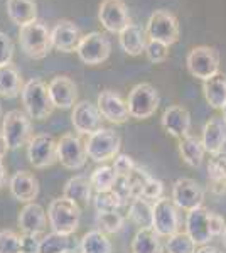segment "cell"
Wrapping results in <instances>:
<instances>
[{
	"instance_id": "1",
	"label": "cell",
	"mask_w": 226,
	"mask_h": 253,
	"mask_svg": "<svg viewBox=\"0 0 226 253\" xmlns=\"http://www.w3.org/2000/svg\"><path fill=\"white\" fill-rule=\"evenodd\" d=\"M20 100L29 118H34V120H46L54 110L47 84L41 78H32L24 83Z\"/></svg>"
},
{
	"instance_id": "2",
	"label": "cell",
	"mask_w": 226,
	"mask_h": 253,
	"mask_svg": "<svg viewBox=\"0 0 226 253\" xmlns=\"http://www.w3.org/2000/svg\"><path fill=\"white\" fill-rule=\"evenodd\" d=\"M19 42L31 59H44L52 49L51 29L43 20H34L19 27Z\"/></svg>"
},
{
	"instance_id": "3",
	"label": "cell",
	"mask_w": 226,
	"mask_h": 253,
	"mask_svg": "<svg viewBox=\"0 0 226 253\" xmlns=\"http://www.w3.org/2000/svg\"><path fill=\"white\" fill-rule=\"evenodd\" d=\"M47 219L52 231L71 236L80 228L81 206H78L71 199L61 196V198H56L49 203Z\"/></svg>"
},
{
	"instance_id": "4",
	"label": "cell",
	"mask_w": 226,
	"mask_h": 253,
	"mask_svg": "<svg viewBox=\"0 0 226 253\" xmlns=\"http://www.w3.org/2000/svg\"><path fill=\"white\" fill-rule=\"evenodd\" d=\"M2 132L9 150H17L20 147L27 145L32 138V124L27 113L20 110H10L2 118Z\"/></svg>"
},
{
	"instance_id": "5",
	"label": "cell",
	"mask_w": 226,
	"mask_h": 253,
	"mask_svg": "<svg viewBox=\"0 0 226 253\" xmlns=\"http://www.w3.org/2000/svg\"><path fill=\"white\" fill-rule=\"evenodd\" d=\"M122 138L112 128H100L98 132L91 133L86 140V152L93 162H106L113 161L120 152Z\"/></svg>"
},
{
	"instance_id": "6",
	"label": "cell",
	"mask_w": 226,
	"mask_h": 253,
	"mask_svg": "<svg viewBox=\"0 0 226 253\" xmlns=\"http://www.w3.org/2000/svg\"><path fill=\"white\" fill-rule=\"evenodd\" d=\"M160 103L159 91L149 83H138L130 89L127 98L130 117L137 120H147L157 112Z\"/></svg>"
},
{
	"instance_id": "7",
	"label": "cell",
	"mask_w": 226,
	"mask_h": 253,
	"mask_svg": "<svg viewBox=\"0 0 226 253\" xmlns=\"http://www.w3.org/2000/svg\"><path fill=\"white\" fill-rule=\"evenodd\" d=\"M186 64L194 78L206 81L220 73V52L209 46H196L189 51Z\"/></svg>"
},
{
	"instance_id": "8",
	"label": "cell",
	"mask_w": 226,
	"mask_h": 253,
	"mask_svg": "<svg viewBox=\"0 0 226 253\" xmlns=\"http://www.w3.org/2000/svg\"><path fill=\"white\" fill-rule=\"evenodd\" d=\"M145 32L150 41H159L167 46H172L179 41V22L172 12L159 9L152 12L147 20Z\"/></svg>"
},
{
	"instance_id": "9",
	"label": "cell",
	"mask_w": 226,
	"mask_h": 253,
	"mask_svg": "<svg viewBox=\"0 0 226 253\" xmlns=\"http://www.w3.org/2000/svg\"><path fill=\"white\" fill-rule=\"evenodd\" d=\"M112 52V42L101 32H88L80 41V46L76 49V54L81 63L86 66H98L110 58Z\"/></svg>"
},
{
	"instance_id": "10",
	"label": "cell",
	"mask_w": 226,
	"mask_h": 253,
	"mask_svg": "<svg viewBox=\"0 0 226 253\" xmlns=\"http://www.w3.org/2000/svg\"><path fill=\"white\" fill-rule=\"evenodd\" d=\"M57 161L64 169H83L88 161V152H86V142L81 140V135L64 133L57 140Z\"/></svg>"
},
{
	"instance_id": "11",
	"label": "cell",
	"mask_w": 226,
	"mask_h": 253,
	"mask_svg": "<svg viewBox=\"0 0 226 253\" xmlns=\"http://www.w3.org/2000/svg\"><path fill=\"white\" fill-rule=\"evenodd\" d=\"M29 164L34 169H47L57 162V142L52 135L38 133L27 144Z\"/></svg>"
},
{
	"instance_id": "12",
	"label": "cell",
	"mask_w": 226,
	"mask_h": 253,
	"mask_svg": "<svg viewBox=\"0 0 226 253\" xmlns=\"http://www.w3.org/2000/svg\"><path fill=\"white\" fill-rule=\"evenodd\" d=\"M179 208L172 201V198H160L154 203V219L152 230L159 236H167L178 233L181 226Z\"/></svg>"
},
{
	"instance_id": "13",
	"label": "cell",
	"mask_w": 226,
	"mask_h": 253,
	"mask_svg": "<svg viewBox=\"0 0 226 253\" xmlns=\"http://www.w3.org/2000/svg\"><path fill=\"white\" fill-rule=\"evenodd\" d=\"M98 20L105 31L120 34L127 26L132 24L129 7L123 0H101L98 9Z\"/></svg>"
},
{
	"instance_id": "14",
	"label": "cell",
	"mask_w": 226,
	"mask_h": 253,
	"mask_svg": "<svg viewBox=\"0 0 226 253\" xmlns=\"http://www.w3.org/2000/svg\"><path fill=\"white\" fill-rule=\"evenodd\" d=\"M71 124L75 126L78 135L90 137L91 133L103 128V126H101L103 117H101L96 105H93L91 101H88V100H83V101H78L75 107H73Z\"/></svg>"
},
{
	"instance_id": "15",
	"label": "cell",
	"mask_w": 226,
	"mask_h": 253,
	"mask_svg": "<svg viewBox=\"0 0 226 253\" xmlns=\"http://www.w3.org/2000/svg\"><path fill=\"white\" fill-rule=\"evenodd\" d=\"M172 201L179 210L191 211L196 208L203 206L204 201V191L194 179L191 177H181L172 186Z\"/></svg>"
},
{
	"instance_id": "16",
	"label": "cell",
	"mask_w": 226,
	"mask_h": 253,
	"mask_svg": "<svg viewBox=\"0 0 226 253\" xmlns=\"http://www.w3.org/2000/svg\"><path fill=\"white\" fill-rule=\"evenodd\" d=\"M96 107L100 110L101 117L108 120L110 124L122 125L130 118L129 107L127 101L123 100L122 95L113 89H103L96 98Z\"/></svg>"
},
{
	"instance_id": "17",
	"label": "cell",
	"mask_w": 226,
	"mask_h": 253,
	"mask_svg": "<svg viewBox=\"0 0 226 253\" xmlns=\"http://www.w3.org/2000/svg\"><path fill=\"white\" fill-rule=\"evenodd\" d=\"M81 32L80 27L71 20H59L54 24V27L51 29V39H52V49L59 52H76L78 46L81 41Z\"/></svg>"
},
{
	"instance_id": "18",
	"label": "cell",
	"mask_w": 226,
	"mask_h": 253,
	"mask_svg": "<svg viewBox=\"0 0 226 253\" xmlns=\"http://www.w3.org/2000/svg\"><path fill=\"white\" fill-rule=\"evenodd\" d=\"M49 95L54 103V108L69 110L76 105L78 100V86L69 76H56L47 84Z\"/></svg>"
},
{
	"instance_id": "19",
	"label": "cell",
	"mask_w": 226,
	"mask_h": 253,
	"mask_svg": "<svg viewBox=\"0 0 226 253\" xmlns=\"http://www.w3.org/2000/svg\"><path fill=\"white\" fill-rule=\"evenodd\" d=\"M209 216H211V211L204 206L187 211L186 233L194 240L196 245H201V247L208 245L209 240L213 238L211 228H209Z\"/></svg>"
},
{
	"instance_id": "20",
	"label": "cell",
	"mask_w": 226,
	"mask_h": 253,
	"mask_svg": "<svg viewBox=\"0 0 226 253\" xmlns=\"http://www.w3.org/2000/svg\"><path fill=\"white\" fill-rule=\"evenodd\" d=\"M164 130L174 138H182L189 135L191 130V113L187 108L181 107V105H172V107L166 108L160 118Z\"/></svg>"
},
{
	"instance_id": "21",
	"label": "cell",
	"mask_w": 226,
	"mask_h": 253,
	"mask_svg": "<svg viewBox=\"0 0 226 253\" xmlns=\"http://www.w3.org/2000/svg\"><path fill=\"white\" fill-rule=\"evenodd\" d=\"M10 194L17 199L19 203H34V199L39 194V181L34 174L27 170H17L9 181Z\"/></svg>"
},
{
	"instance_id": "22",
	"label": "cell",
	"mask_w": 226,
	"mask_h": 253,
	"mask_svg": "<svg viewBox=\"0 0 226 253\" xmlns=\"http://www.w3.org/2000/svg\"><path fill=\"white\" fill-rule=\"evenodd\" d=\"M47 213L38 203H27L19 213V228L22 233L43 235L47 228Z\"/></svg>"
},
{
	"instance_id": "23",
	"label": "cell",
	"mask_w": 226,
	"mask_h": 253,
	"mask_svg": "<svg viewBox=\"0 0 226 253\" xmlns=\"http://www.w3.org/2000/svg\"><path fill=\"white\" fill-rule=\"evenodd\" d=\"M206 152L211 156L221 154L226 145V120L223 117H211L203 126V137Z\"/></svg>"
},
{
	"instance_id": "24",
	"label": "cell",
	"mask_w": 226,
	"mask_h": 253,
	"mask_svg": "<svg viewBox=\"0 0 226 253\" xmlns=\"http://www.w3.org/2000/svg\"><path fill=\"white\" fill-rule=\"evenodd\" d=\"M118 42L120 47L129 56H140L145 52L147 42H149V36H147L145 29H142L137 24H130L118 34Z\"/></svg>"
},
{
	"instance_id": "25",
	"label": "cell",
	"mask_w": 226,
	"mask_h": 253,
	"mask_svg": "<svg viewBox=\"0 0 226 253\" xmlns=\"http://www.w3.org/2000/svg\"><path fill=\"white\" fill-rule=\"evenodd\" d=\"M63 196L71 201H75L78 206H88L90 201L93 199V186L88 175H75L64 184Z\"/></svg>"
},
{
	"instance_id": "26",
	"label": "cell",
	"mask_w": 226,
	"mask_h": 253,
	"mask_svg": "<svg viewBox=\"0 0 226 253\" xmlns=\"http://www.w3.org/2000/svg\"><path fill=\"white\" fill-rule=\"evenodd\" d=\"M7 15L19 27L38 20V3L36 0H7Z\"/></svg>"
},
{
	"instance_id": "27",
	"label": "cell",
	"mask_w": 226,
	"mask_h": 253,
	"mask_svg": "<svg viewBox=\"0 0 226 253\" xmlns=\"http://www.w3.org/2000/svg\"><path fill=\"white\" fill-rule=\"evenodd\" d=\"M203 93L209 107L223 110L226 105V75L218 73L213 78L203 81Z\"/></svg>"
},
{
	"instance_id": "28",
	"label": "cell",
	"mask_w": 226,
	"mask_h": 253,
	"mask_svg": "<svg viewBox=\"0 0 226 253\" xmlns=\"http://www.w3.org/2000/svg\"><path fill=\"white\" fill-rule=\"evenodd\" d=\"M179 154L187 166L199 167L201 164H203L206 149H204V144L199 137L191 135V133H189V135L179 138Z\"/></svg>"
},
{
	"instance_id": "29",
	"label": "cell",
	"mask_w": 226,
	"mask_h": 253,
	"mask_svg": "<svg viewBox=\"0 0 226 253\" xmlns=\"http://www.w3.org/2000/svg\"><path fill=\"white\" fill-rule=\"evenodd\" d=\"M24 81L19 69L14 64L0 68V96L15 98L22 93Z\"/></svg>"
},
{
	"instance_id": "30",
	"label": "cell",
	"mask_w": 226,
	"mask_h": 253,
	"mask_svg": "<svg viewBox=\"0 0 226 253\" xmlns=\"http://www.w3.org/2000/svg\"><path fill=\"white\" fill-rule=\"evenodd\" d=\"M208 181L211 184L213 193H226V154H216L209 159L208 164Z\"/></svg>"
},
{
	"instance_id": "31",
	"label": "cell",
	"mask_w": 226,
	"mask_h": 253,
	"mask_svg": "<svg viewBox=\"0 0 226 253\" xmlns=\"http://www.w3.org/2000/svg\"><path fill=\"white\" fill-rule=\"evenodd\" d=\"M130 250L132 253H162L160 236L152 228H140L134 236Z\"/></svg>"
},
{
	"instance_id": "32",
	"label": "cell",
	"mask_w": 226,
	"mask_h": 253,
	"mask_svg": "<svg viewBox=\"0 0 226 253\" xmlns=\"http://www.w3.org/2000/svg\"><path fill=\"white\" fill-rule=\"evenodd\" d=\"M113 247L106 233L100 230H91L83 235L80 242L81 253H112Z\"/></svg>"
},
{
	"instance_id": "33",
	"label": "cell",
	"mask_w": 226,
	"mask_h": 253,
	"mask_svg": "<svg viewBox=\"0 0 226 253\" xmlns=\"http://www.w3.org/2000/svg\"><path fill=\"white\" fill-rule=\"evenodd\" d=\"M129 218L140 228H152V219H154V205H150L147 199L137 198L130 201L129 206Z\"/></svg>"
},
{
	"instance_id": "34",
	"label": "cell",
	"mask_w": 226,
	"mask_h": 253,
	"mask_svg": "<svg viewBox=\"0 0 226 253\" xmlns=\"http://www.w3.org/2000/svg\"><path fill=\"white\" fill-rule=\"evenodd\" d=\"M118 175L115 172L113 166H100L93 170L90 175L93 191L94 193H101V191H112L115 182H117Z\"/></svg>"
},
{
	"instance_id": "35",
	"label": "cell",
	"mask_w": 226,
	"mask_h": 253,
	"mask_svg": "<svg viewBox=\"0 0 226 253\" xmlns=\"http://www.w3.org/2000/svg\"><path fill=\"white\" fill-rule=\"evenodd\" d=\"M69 250H71V238H69V235L51 231V233L44 235L41 238L39 253H69Z\"/></svg>"
},
{
	"instance_id": "36",
	"label": "cell",
	"mask_w": 226,
	"mask_h": 253,
	"mask_svg": "<svg viewBox=\"0 0 226 253\" xmlns=\"http://www.w3.org/2000/svg\"><path fill=\"white\" fill-rule=\"evenodd\" d=\"M94 221H96V226L100 231H103L106 235H113L118 233L123 228L125 218L117 211H96Z\"/></svg>"
},
{
	"instance_id": "37",
	"label": "cell",
	"mask_w": 226,
	"mask_h": 253,
	"mask_svg": "<svg viewBox=\"0 0 226 253\" xmlns=\"http://www.w3.org/2000/svg\"><path fill=\"white\" fill-rule=\"evenodd\" d=\"M167 253H196V243L186 231L171 235L166 242Z\"/></svg>"
},
{
	"instance_id": "38",
	"label": "cell",
	"mask_w": 226,
	"mask_h": 253,
	"mask_svg": "<svg viewBox=\"0 0 226 253\" xmlns=\"http://www.w3.org/2000/svg\"><path fill=\"white\" fill-rule=\"evenodd\" d=\"M93 206L96 211H117L123 206V203L113 191H101V193H94Z\"/></svg>"
},
{
	"instance_id": "39",
	"label": "cell",
	"mask_w": 226,
	"mask_h": 253,
	"mask_svg": "<svg viewBox=\"0 0 226 253\" xmlns=\"http://www.w3.org/2000/svg\"><path fill=\"white\" fill-rule=\"evenodd\" d=\"M0 253H22L20 235L12 230L0 231Z\"/></svg>"
},
{
	"instance_id": "40",
	"label": "cell",
	"mask_w": 226,
	"mask_h": 253,
	"mask_svg": "<svg viewBox=\"0 0 226 253\" xmlns=\"http://www.w3.org/2000/svg\"><path fill=\"white\" fill-rule=\"evenodd\" d=\"M152 175L147 172V170H143L142 167L135 166V169L132 170V174L129 175V182H130V189H132V196L134 199L137 198H142V191H143V186L149 182V179Z\"/></svg>"
},
{
	"instance_id": "41",
	"label": "cell",
	"mask_w": 226,
	"mask_h": 253,
	"mask_svg": "<svg viewBox=\"0 0 226 253\" xmlns=\"http://www.w3.org/2000/svg\"><path fill=\"white\" fill-rule=\"evenodd\" d=\"M169 47L167 44L164 42H159V41H150L147 42V47H145V56L150 63L154 64H159V63H164L167 58H169Z\"/></svg>"
},
{
	"instance_id": "42",
	"label": "cell",
	"mask_w": 226,
	"mask_h": 253,
	"mask_svg": "<svg viewBox=\"0 0 226 253\" xmlns=\"http://www.w3.org/2000/svg\"><path fill=\"white\" fill-rule=\"evenodd\" d=\"M135 166L137 164L134 162V159L130 156H127V154H118V156L113 159V169L118 177H129V175L132 174V170L135 169Z\"/></svg>"
},
{
	"instance_id": "43",
	"label": "cell",
	"mask_w": 226,
	"mask_h": 253,
	"mask_svg": "<svg viewBox=\"0 0 226 253\" xmlns=\"http://www.w3.org/2000/svg\"><path fill=\"white\" fill-rule=\"evenodd\" d=\"M14 59V42L5 32L0 31V68L9 66Z\"/></svg>"
},
{
	"instance_id": "44",
	"label": "cell",
	"mask_w": 226,
	"mask_h": 253,
	"mask_svg": "<svg viewBox=\"0 0 226 253\" xmlns=\"http://www.w3.org/2000/svg\"><path fill=\"white\" fill-rule=\"evenodd\" d=\"M164 182L159 181V179H154L150 177L149 182H147L145 186H143V191H142V198L143 199H154V201H157V199L164 198Z\"/></svg>"
},
{
	"instance_id": "45",
	"label": "cell",
	"mask_w": 226,
	"mask_h": 253,
	"mask_svg": "<svg viewBox=\"0 0 226 253\" xmlns=\"http://www.w3.org/2000/svg\"><path fill=\"white\" fill-rule=\"evenodd\" d=\"M112 191L118 196V198H120L123 206L129 205V201H134L132 189H130V182H129V179H127V177H118Z\"/></svg>"
},
{
	"instance_id": "46",
	"label": "cell",
	"mask_w": 226,
	"mask_h": 253,
	"mask_svg": "<svg viewBox=\"0 0 226 253\" xmlns=\"http://www.w3.org/2000/svg\"><path fill=\"white\" fill-rule=\"evenodd\" d=\"M20 243H22V253H39V247H41L39 235L22 233L20 235Z\"/></svg>"
},
{
	"instance_id": "47",
	"label": "cell",
	"mask_w": 226,
	"mask_h": 253,
	"mask_svg": "<svg viewBox=\"0 0 226 253\" xmlns=\"http://www.w3.org/2000/svg\"><path fill=\"white\" fill-rule=\"evenodd\" d=\"M209 228H211L213 238H215V236H223L225 230H226L225 218H223V216H220L218 213H213V211H211V216H209Z\"/></svg>"
},
{
	"instance_id": "48",
	"label": "cell",
	"mask_w": 226,
	"mask_h": 253,
	"mask_svg": "<svg viewBox=\"0 0 226 253\" xmlns=\"http://www.w3.org/2000/svg\"><path fill=\"white\" fill-rule=\"evenodd\" d=\"M7 150H9V145H7L5 138H3L2 132H0V159H3V156L7 154Z\"/></svg>"
},
{
	"instance_id": "49",
	"label": "cell",
	"mask_w": 226,
	"mask_h": 253,
	"mask_svg": "<svg viewBox=\"0 0 226 253\" xmlns=\"http://www.w3.org/2000/svg\"><path fill=\"white\" fill-rule=\"evenodd\" d=\"M5 179H7L5 167H3V162H2V159H0V189H2L3 184H5Z\"/></svg>"
},
{
	"instance_id": "50",
	"label": "cell",
	"mask_w": 226,
	"mask_h": 253,
	"mask_svg": "<svg viewBox=\"0 0 226 253\" xmlns=\"http://www.w3.org/2000/svg\"><path fill=\"white\" fill-rule=\"evenodd\" d=\"M196 253H220V250L215 247H209V245H204V247H201L199 250H196Z\"/></svg>"
},
{
	"instance_id": "51",
	"label": "cell",
	"mask_w": 226,
	"mask_h": 253,
	"mask_svg": "<svg viewBox=\"0 0 226 253\" xmlns=\"http://www.w3.org/2000/svg\"><path fill=\"white\" fill-rule=\"evenodd\" d=\"M221 112H223V118H225V120H226V105H225V107H223V110H221Z\"/></svg>"
},
{
	"instance_id": "52",
	"label": "cell",
	"mask_w": 226,
	"mask_h": 253,
	"mask_svg": "<svg viewBox=\"0 0 226 253\" xmlns=\"http://www.w3.org/2000/svg\"><path fill=\"white\" fill-rule=\"evenodd\" d=\"M223 243H225V247H226V230H225V233H223Z\"/></svg>"
},
{
	"instance_id": "53",
	"label": "cell",
	"mask_w": 226,
	"mask_h": 253,
	"mask_svg": "<svg viewBox=\"0 0 226 253\" xmlns=\"http://www.w3.org/2000/svg\"><path fill=\"white\" fill-rule=\"evenodd\" d=\"M0 118H2V103H0Z\"/></svg>"
},
{
	"instance_id": "54",
	"label": "cell",
	"mask_w": 226,
	"mask_h": 253,
	"mask_svg": "<svg viewBox=\"0 0 226 253\" xmlns=\"http://www.w3.org/2000/svg\"><path fill=\"white\" fill-rule=\"evenodd\" d=\"M80 253H81V252H80Z\"/></svg>"
}]
</instances>
